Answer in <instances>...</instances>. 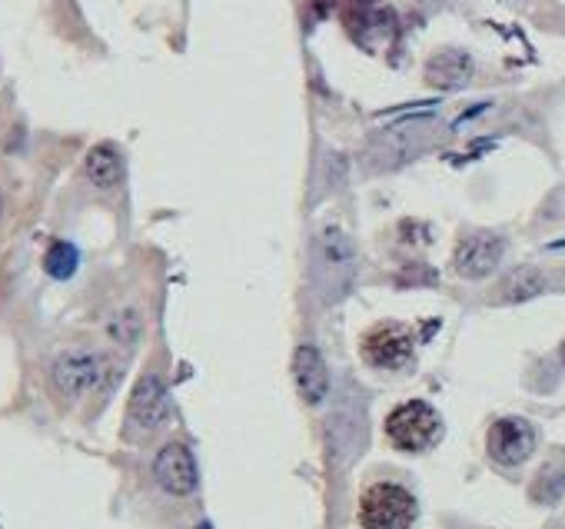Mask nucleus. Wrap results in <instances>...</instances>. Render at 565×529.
<instances>
[{
	"label": "nucleus",
	"mask_w": 565,
	"mask_h": 529,
	"mask_svg": "<svg viewBox=\"0 0 565 529\" xmlns=\"http://www.w3.org/2000/svg\"><path fill=\"white\" fill-rule=\"evenodd\" d=\"M356 274V246L347 230L327 223L313 233V256H310V290L323 307L343 300L353 287Z\"/></svg>",
	"instance_id": "nucleus-1"
},
{
	"label": "nucleus",
	"mask_w": 565,
	"mask_h": 529,
	"mask_svg": "<svg viewBox=\"0 0 565 529\" xmlns=\"http://www.w3.org/2000/svg\"><path fill=\"white\" fill-rule=\"evenodd\" d=\"M366 446V403L363 393L347 383L330 413V449L340 466H350Z\"/></svg>",
	"instance_id": "nucleus-2"
},
{
	"label": "nucleus",
	"mask_w": 565,
	"mask_h": 529,
	"mask_svg": "<svg viewBox=\"0 0 565 529\" xmlns=\"http://www.w3.org/2000/svg\"><path fill=\"white\" fill-rule=\"evenodd\" d=\"M433 144V124H423V120H413V124H403V127H393V130H383L363 154V167L370 173H383V170H393L406 160H413L419 150H426Z\"/></svg>",
	"instance_id": "nucleus-3"
},
{
	"label": "nucleus",
	"mask_w": 565,
	"mask_h": 529,
	"mask_svg": "<svg viewBox=\"0 0 565 529\" xmlns=\"http://www.w3.org/2000/svg\"><path fill=\"white\" fill-rule=\"evenodd\" d=\"M416 519V496L396 483H376L360 499L363 529H409Z\"/></svg>",
	"instance_id": "nucleus-4"
},
{
	"label": "nucleus",
	"mask_w": 565,
	"mask_h": 529,
	"mask_svg": "<svg viewBox=\"0 0 565 529\" xmlns=\"http://www.w3.org/2000/svg\"><path fill=\"white\" fill-rule=\"evenodd\" d=\"M439 430H443L439 413L423 400H409V403L396 406L386 420V436L403 453H423L426 446L436 443Z\"/></svg>",
	"instance_id": "nucleus-5"
},
{
	"label": "nucleus",
	"mask_w": 565,
	"mask_h": 529,
	"mask_svg": "<svg viewBox=\"0 0 565 529\" xmlns=\"http://www.w3.org/2000/svg\"><path fill=\"white\" fill-rule=\"evenodd\" d=\"M502 253H505L502 236H495L489 230L466 233L459 240V246H456V271L466 281H482V277H489L499 267V263H502Z\"/></svg>",
	"instance_id": "nucleus-6"
},
{
	"label": "nucleus",
	"mask_w": 565,
	"mask_h": 529,
	"mask_svg": "<svg viewBox=\"0 0 565 529\" xmlns=\"http://www.w3.org/2000/svg\"><path fill=\"white\" fill-rule=\"evenodd\" d=\"M363 357L370 367H380V370H399L413 360V337L406 327H396V324H383V327H373L366 337H363Z\"/></svg>",
	"instance_id": "nucleus-7"
},
{
	"label": "nucleus",
	"mask_w": 565,
	"mask_h": 529,
	"mask_svg": "<svg viewBox=\"0 0 565 529\" xmlns=\"http://www.w3.org/2000/svg\"><path fill=\"white\" fill-rule=\"evenodd\" d=\"M489 456L502 466H519L522 459L532 456L535 449V430L525 423V420H515V416H505L499 423H492L489 430Z\"/></svg>",
	"instance_id": "nucleus-8"
},
{
	"label": "nucleus",
	"mask_w": 565,
	"mask_h": 529,
	"mask_svg": "<svg viewBox=\"0 0 565 529\" xmlns=\"http://www.w3.org/2000/svg\"><path fill=\"white\" fill-rule=\"evenodd\" d=\"M130 423L140 430V433H150L157 430L167 413H170V400H167V387L157 373H143L130 393Z\"/></svg>",
	"instance_id": "nucleus-9"
},
{
	"label": "nucleus",
	"mask_w": 565,
	"mask_h": 529,
	"mask_svg": "<svg viewBox=\"0 0 565 529\" xmlns=\"http://www.w3.org/2000/svg\"><path fill=\"white\" fill-rule=\"evenodd\" d=\"M157 479L173 496H190L196 489V463L186 446L170 443L157 456Z\"/></svg>",
	"instance_id": "nucleus-10"
},
{
	"label": "nucleus",
	"mask_w": 565,
	"mask_h": 529,
	"mask_svg": "<svg viewBox=\"0 0 565 529\" xmlns=\"http://www.w3.org/2000/svg\"><path fill=\"white\" fill-rule=\"evenodd\" d=\"M100 380V357L94 353H64L54 363V387L64 396H81Z\"/></svg>",
	"instance_id": "nucleus-11"
},
{
	"label": "nucleus",
	"mask_w": 565,
	"mask_h": 529,
	"mask_svg": "<svg viewBox=\"0 0 565 529\" xmlns=\"http://www.w3.org/2000/svg\"><path fill=\"white\" fill-rule=\"evenodd\" d=\"M294 380L307 403H323V396L330 390V370L317 347H300L294 353Z\"/></svg>",
	"instance_id": "nucleus-12"
},
{
	"label": "nucleus",
	"mask_w": 565,
	"mask_h": 529,
	"mask_svg": "<svg viewBox=\"0 0 565 529\" xmlns=\"http://www.w3.org/2000/svg\"><path fill=\"white\" fill-rule=\"evenodd\" d=\"M469 77H472V61L462 51H439L426 64V84L439 87V91H456V87L469 84Z\"/></svg>",
	"instance_id": "nucleus-13"
},
{
	"label": "nucleus",
	"mask_w": 565,
	"mask_h": 529,
	"mask_svg": "<svg viewBox=\"0 0 565 529\" xmlns=\"http://www.w3.org/2000/svg\"><path fill=\"white\" fill-rule=\"evenodd\" d=\"M84 173L94 187L107 190V187H117L124 180V157L114 144H97L87 160H84Z\"/></svg>",
	"instance_id": "nucleus-14"
},
{
	"label": "nucleus",
	"mask_w": 565,
	"mask_h": 529,
	"mask_svg": "<svg viewBox=\"0 0 565 529\" xmlns=\"http://www.w3.org/2000/svg\"><path fill=\"white\" fill-rule=\"evenodd\" d=\"M77 263H81L77 246L57 240V243H51V250H47V256H44V271H47L54 281H67V277H74Z\"/></svg>",
	"instance_id": "nucleus-15"
},
{
	"label": "nucleus",
	"mask_w": 565,
	"mask_h": 529,
	"mask_svg": "<svg viewBox=\"0 0 565 529\" xmlns=\"http://www.w3.org/2000/svg\"><path fill=\"white\" fill-rule=\"evenodd\" d=\"M545 287V281H542V274L539 271H532V267H522V271H515L509 281H505V287H502V300H529V297H535L539 290Z\"/></svg>",
	"instance_id": "nucleus-16"
},
{
	"label": "nucleus",
	"mask_w": 565,
	"mask_h": 529,
	"mask_svg": "<svg viewBox=\"0 0 565 529\" xmlns=\"http://www.w3.org/2000/svg\"><path fill=\"white\" fill-rule=\"evenodd\" d=\"M562 489H565V469L562 466H545L542 473H539V479H535V486H532V496L539 499V502H555L558 496H562Z\"/></svg>",
	"instance_id": "nucleus-17"
},
{
	"label": "nucleus",
	"mask_w": 565,
	"mask_h": 529,
	"mask_svg": "<svg viewBox=\"0 0 565 529\" xmlns=\"http://www.w3.org/2000/svg\"><path fill=\"white\" fill-rule=\"evenodd\" d=\"M0 210H4V197H0Z\"/></svg>",
	"instance_id": "nucleus-18"
},
{
	"label": "nucleus",
	"mask_w": 565,
	"mask_h": 529,
	"mask_svg": "<svg viewBox=\"0 0 565 529\" xmlns=\"http://www.w3.org/2000/svg\"><path fill=\"white\" fill-rule=\"evenodd\" d=\"M562 363H565V347H562Z\"/></svg>",
	"instance_id": "nucleus-19"
},
{
	"label": "nucleus",
	"mask_w": 565,
	"mask_h": 529,
	"mask_svg": "<svg viewBox=\"0 0 565 529\" xmlns=\"http://www.w3.org/2000/svg\"><path fill=\"white\" fill-rule=\"evenodd\" d=\"M200 529H210V526H200Z\"/></svg>",
	"instance_id": "nucleus-20"
}]
</instances>
